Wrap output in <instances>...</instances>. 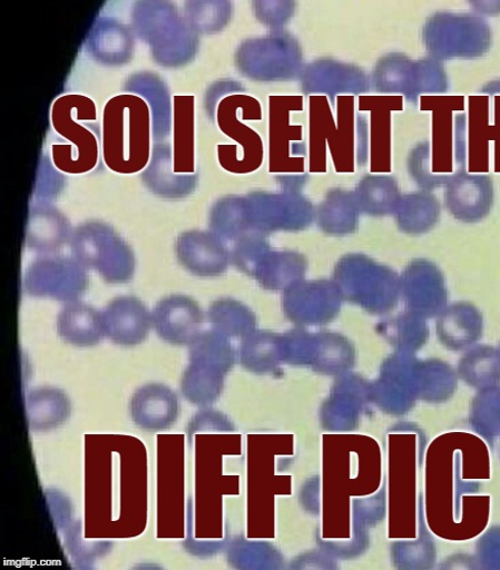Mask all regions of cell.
Segmentation results:
<instances>
[{
    "label": "cell",
    "mask_w": 500,
    "mask_h": 570,
    "mask_svg": "<svg viewBox=\"0 0 500 570\" xmlns=\"http://www.w3.org/2000/svg\"><path fill=\"white\" fill-rule=\"evenodd\" d=\"M106 336L115 344L138 345L146 341L154 325L153 314L134 296H120L102 313Z\"/></svg>",
    "instance_id": "6da1fadb"
},
{
    "label": "cell",
    "mask_w": 500,
    "mask_h": 570,
    "mask_svg": "<svg viewBox=\"0 0 500 570\" xmlns=\"http://www.w3.org/2000/svg\"><path fill=\"white\" fill-rule=\"evenodd\" d=\"M36 265L24 277L26 291L32 296L50 297L63 302H76L85 292L87 277L72 264Z\"/></svg>",
    "instance_id": "7a4b0ae2"
},
{
    "label": "cell",
    "mask_w": 500,
    "mask_h": 570,
    "mask_svg": "<svg viewBox=\"0 0 500 570\" xmlns=\"http://www.w3.org/2000/svg\"><path fill=\"white\" fill-rule=\"evenodd\" d=\"M133 419L148 431L167 430L177 415V399L164 385H147L130 402Z\"/></svg>",
    "instance_id": "3957f363"
},
{
    "label": "cell",
    "mask_w": 500,
    "mask_h": 570,
    "mask_svg": "<svg viewBox=\"0 0 500 570\" xmlns=\"http://www.w3.org/2000/svg\"><path fill=\"white\" fill-rule=\"evenodd\" d=\"M60 337L79 347L95 346L106 336L102 314L87 304L71 302L58 317Z\"/></svg>",
    "instance_id": "277c9868"
},
{
    "label": "cell",
    "mask_w": 500,
    "mask_h": 570,
    "mask_svg": "<svg viewBox=\"0 0 500 570\" xmlns=\"http://www.w3.org/2000/svg\"><path fill=\"white\" fill-rule=\"evenodd\" d=\"M197 316V305L188 297L170 295L161 299L154 313L153 323L159 337L169 344H184L188 340Z\"/></svg>",
    "instance_id": "5b68a950"
}]
</instances>
